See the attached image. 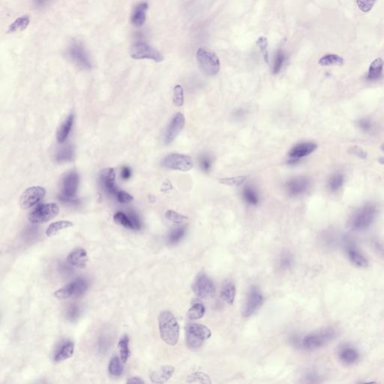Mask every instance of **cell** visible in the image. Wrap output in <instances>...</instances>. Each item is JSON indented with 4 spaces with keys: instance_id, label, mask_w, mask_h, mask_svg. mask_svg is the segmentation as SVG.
Instances as JSON below:
<instances>
[{
    "instance_id": "44",
    "label": "cell",
    "mask_w": 384,
    "mask_h": 384,
    "mask_svg": "<svg viewBox=\"0 0 384 384\" xmlns=\"http://www.w3.org/2000/svg\"><path fill=\"white\" fill-rule=\"evenodd\" d=\"M173 103L177 107H182L183 105L184 91L182 86H175L173 89Z\"/></svg>"
},
{
    "instance_id": "34",
    "label": "cell",
    "mask_w": 384,
    "mask_h": 384,
    "mask_svg": "<svg viewBox=\"0 0 384 384\" xmlns=\"http://www.w3.org/2000/svg\"><path fill=\"white\" fill-rule=\"evenodd\" d=\"M118 346L120 349V358L123 363H126L130 356L129 338L128 337L127 335H125L123 338H122L121 340L119 342Z\"/></svg>"
},
{
    "instance_id": "38",
    "label": "cell",
    "mask_w": 384,
    "mask_h": 384,
    "mask_svg": "<svg viewBox=\"0 0 384 384\" xmlns=\"http://www.w3.org/2000/svg\"><path fill=\"white\" fill-rule=\"evenodd\" d=\"M293 264V258L289 252H284L281 254L279 258V267L282 270H288L291 269Z\"/></svg>"
},
{
    "instance_id": "29",
    "label": "cell",
    "mask_w": 384,
    "mask_h": 384,
    "mask_svg": "<svg viewBox=\"0 0 384 384\" xmlns=\"http://www.w3.org/2000/svg\"><path fill=\"white\" fill-rule=\"evenodd\" d=\"M73 225L74 224L72 221H64V220L63 221H56V222L50 224L46 231V235L48 237H54V236L59 234L62 230L69 228Z\"/></svg>"
},
{
    "instance_id": "41",
    "label": "cell",
    "mask_w": 384,
    "mask_h": 384,
    "mask_svg": "<svg viewBox=\"0 0 384 384\" xmlns=\"http://www.w3.org/2000/svg\"><path fill=\"white\" fill-rule=\"evenodd\" d=\"M247 177L239 176V177H228L219 180V183L223 185H230V186H239L245 183Z\"/></svg>"
},
{
    "instance_id": "36",
    "label": "cell",
    "mask_w": 384,
    "mask_h": 384,
    "mask_svg": "<svg viewBox=\"0 0 384 384\" xmlns=\"http://www.w3.org/2000/svg\"><path fill=\"white\" fill-rule=\"evenodd\" d=\"M113 220H114L116 224L123 226V227L128 228V229L134 230V224H133L131 218L129 216H126L125 213H122V212L116 213L113 216Z\"/></svg>"
},
{
    "instance_id": "33",
    "label": "cell",
    "mask_w": 384,
    "mask_h": 384,
    "mask_svg": "<svg viewBox=\"0 0 384 384\" xmlns=\"http://www.w3.org/2000/svg\"><path fill=\"white\" fill-rule=\"evenodd\" d=\"M74 157V149L72 146L69 145L61 148L56 155V160L58 162H66L72 161Z\"/></svg>"
},
{
    "instance_id": "56",
    "label": "cell",
    "mask_w": 384,
    "mask_h": 384,
    "mask_svg": "<svg viewBox=\"0 0 384 384\" xmlns=\"http://www.w3.org/2000/svg\"><path fill=\"white\" fill-rule=\"evenodd\" d=\"M378 161H379L380 164H381V165H384V157L380 158V159H378Z\"/></svg>"
},
{
    "instance_id": "11",
    "label": "cell",
    "mask_w": 384,
    "mask_h": 384,
    "mask_svg": "<svg viewBox=\"0 0 384 384\" xmlns=\"http://www.w3.org/2000/svg\"><path fill=\"white\" fill-rule=\"evenodd\" d=\"M59 213V207L55 203L39 205L29 215V220L33 224H41L51 221Z\"/></svg>"
},
{
    "instance_id": "46",
    "label": "cell",
    "mask_w": 384,
    "mask_h": 384,
    "mask_svg": "<svg viewBox=\"0 0 384 384\" xmlns=\"http://www.w3.org/2000/svg\"><path fill=\"white\" fill-rule=\"evenodd\" d=\"M188 383H203V384H210L211 381L206 374L201 372L194 373L188 378Z\"/></svg>"
},
{
    "instance_id": "21",
    "label": "cell",
    "mask_w": 384,
    "mask_h": 384,
    "mask_svg": "<svg viewBox=\"0 0 384 384\" xmlns=\"http://www.w3.org/2000/svg\"><path fill=\"white\" fill-rule=\"evenodd\" d=\"M174 373V368L171 366H164L152 372L150 380L155 384H165L170 380Z\"/></svg>"
},
{
    "instance_id": "18",
    "label": "cell",
    "mask_w": 384,
    "mask_h": 384,
    "mask_svg": "<svg viewBox=\"0 0 384 384\" xmlns=\"http://www.w3.org/2000/svg\"><path fill=\"white\" fill-rule=\"evenodd\" d=\"M317 148V146L314 143H300L293 146L292 149L289 151L288 155L290 158L300 159L314 152Z\"/></svg>"
},
{
    "instance_id": "31",
    "label": "cell",
    "mask_w": 384,
    "mask_h": 384,
    "mask_svg": "<svg viewBox=\"0 0 384 384\" xmlns=\"http://www.w3.org/2000/svg\"><path fill=\"white\" fill-rule=\"evenodd\" d=\"M318 63L322 66H342L344 59L336 54H327L319 59Z\"/></svg>"
},
{
    "instance_id": "57",
    "label": "cell",
    "mask_w": 384,
    "mask_h": 384,
    "mask_svg": "<svg viewBox=\"0 0 384 384\" xmlns=\"http://www.w3.org/2000/svg\"><path fill=\"white\" fill-rule=\"evenodd\" d=\"M381 149H382V150L384 152V144H383V145L381 146Z\"/></svg>"
},
{
    "instance_id": "37",
    "label": "cell",
    "mask_w": 384,
    "mask_h": 384,
    "mask_svg": "<svg viewBox=\"0 0 384 384\" xmlns=\"http://www.w3.org/2000/svg\"><path fill=\"white\" fill-rule=\"evenodd\" d=\"M186 227H177L176 229L173 230L169 234L168 242L170 245H175L178 243L185 236L186 233Z\"/></svg>"
},
{
    "instance_id": "30",
    "label": "cell",
    "mask_w": 384,
    "mask_h": 384,
    "mask_svg": "<svg viewBox=\"0 0 384 384\" xmlns=\"http://www.w3.org/2000/svg\"><path fill=\"white\" fill-rule=\"evenodd\" d=\"M242 197L248 204L256 206L259 203V197L257 191L250 185H247L242 191Z\"/></svg>"
},
{
    "instance_id": "15",
    "label": "cell",
    "mask_w": 384,
    "mask_h": 384,
    "mask_svg": "<svg viewBox=\"0 0 384 384\" xmlns=\"http://www.w3.org/2000/svg\"><path fill=\"white\" fill-rule=\"evenodd\" d=\"M79 185V176L75 172H71L64 177L62 182V195L74 198Z\"/></svg>"
},
{
    "instance_id": "20",
    "label": "cell",
    "mask_w": 384,
    "mask_h": 384,
    "mask_svg": "<svg viewBox=\"0 0 384 384\" xmlns=\"http://www.w3.org/2000/svg\"><path fill=\"white\" fill-rule=\"evenodd\" d=\"M148 8L147 2H141L134 8L131 16V22L134 26L140 27L145 23Z\"/></svg>"
},
{
    "instance_id": "22",
    "label": "cell",
    "mask_w": 384,
    "mask_h": 384,
    "mask_svg": "<svg viewBox=\"0 0 384 384\" xmlns=\"http://www.w3.org/2000/svg\"><path fill=\"white\" fill-rule=\"evenodd\" d=\"M74 344L71 341L64 342L56 350L54 356V361L62 362L72 357L74 354Z\"/></svg>"
},
{
    "instance_id": "45",
    "label": "cell",
    "mask_w": 384,
    "mask_h": 384,
    "mask_svg": "<svg viewBox=\"0 0 384 384\" xmlns=\"http://www.w3.org/2000/svg\"><path fill=\"white\" fill-rule=\"evenodd\" d=\"M257 45L259 47V48H260V52L262 53V55H263V59H264L265 62L267 64H269V54L268 51H267L268 41H267V38H265V37H260V38L257 39Z\"/></svg>"
},
{
    "instance_id": "25",
    "label": "cell",
    "mask_w": 384,
    "mask_h": 384,
    "mask_svg": "<svg viewBox=\"0 0 384 384\" xmlns=\"http://www.w3.org/2000/svg\"><path fill=\"white\" fill-rule=\"evenodd\" d=\"M339 359L345 364L351 365L356 363L359 360L360 355L358 352L356 351L353 347L349 346L343 347L341 349L339 353Z\"/></svg>"
},
{
    "instance_id": "1",
    "label": "cell",
    "mask_w": 384,
    "mask_h": 384,
    "mask_svg": "<svg viewBox=\"0 0 384 384\" xmlns=\"http://www.w3.org/2000/svg\"><path fill=\"white\" fill-rule=\"evenodd\" d=\"M159 327L162 340L167 345H177L180 336V327L177 319L168 311H163L159 316Z\"/></svg>"
},
{
    "instance_id": "48",
    "label": "cell",
    "mask_w": 384,
    "mask_h": 384,
    "mask_svg": "<svg viewBox=\"0 0 384 384\" xmlns=\"http://www.w3.org/2000/svg\"><path fill=\"white\" fill-rule=\"evenodd\" d=\"M116 198L117 201L121 203H128L133 201V197L130 195L129 194L127 193L126 191H118L116 194Z\"/></svg>"
},
{
    "instance_id": "49",
    "label": "cell",
    "mask_w": 384,
    "mask_h": 384,
    "mask_svg": "<svg viewBox=\"0 0 384 384\" xmlns=\"http://www.w3.org/2000/svg\"><path fill=\"white\" fill-rule=\"evenodd\" d=\"M52 0H32L33 5L37 9H43L46 8L51 4Z\"/></svg>"
},
{
    "instance_id": "14",
    "label": "cell",
    "mask_w": 384,
    "mask_h": 384,
    "mask_svg": "<svg viewBox=\"0 0 384 384\" xmlns=\"http://www.w3.org/2000/svg\"><path fill=\"white\" fill-rule=\"evenodd\" d=\"M185 123V116L183 113H178L174 116L166 131L165 142L167 145L172 144L177 138L182 130L183 129Z\"/></svg>"
},
{
    "instance_id": "5",
    "label": "cell",
    "mask_w": 384,
    "mask_h": 384,
    "mask_svg": "<svg viewBox=\"0 0 384 384\" xmlns=\"http://www.w3.org/2000/svg\"><path fill=\"white\" fill-rule=\"evenodd\" d=\"M129 53L131 57L134 59H150L156 62L164 60V56L158 50L144 41L134 42L130 48Z\"/></svg>"
},
{
    "instance_id": "43",
    "label": "cell",
    "mask_w": 384,
    "mask_h": 384,
    "mask_svg": "<svg viewBox=\"0 0 384 384\" xmlns=\"http://www.w3.org/2000/svg\"><path fill=\"white\" fill-rule=\"evenodd\" d=\"M165 217L169 221L177 224H183L186 220H188V217L183 216V215L173 211V210H168V211L166 212Z\"/></svg>"
},
{
    "instance_id": "32",
    "label": "cell",
    "mask_w": 384,
    "mask_h": 384,
    "mask_svg": "<svg viewBox=\"0 0 384 384\" xmlns=\"http://www.w3.org/2000/svg\"><path fill=\"white\" fill-rule=\"evenodd\" d=\"M123 362L121 358H119L118 356L113 357L110 362L108 370L110 374L114 377H119L122 375L123 372Z\"/></svg>"
},
{
    "instance_id": "47",
    "label": "cell",
    "mask_w": 384,
    "mask_h": 384,
    "mask_svg": "<svg viewBox=\"0 0 384 384\" xmlns=\"http://www.w3.org/2000/svg\"><path fill=\"white\" fill-rule=\"evenodd\" d=\"M356 2L360 10L367 13L372 9L376 0H356Z\"/></svg>"
},
{
    "instance_id": "27",
    "label": "cell",
    "mask_w": 384,
    "mask_h": 384,
    "mask_svg": "<svg viewBox=\"0 0 384 384\" xmlns=\"http://www.w3.org/2000/svg\"><path fill=\"white\" fill-rule=\"evenodd\" d=\"M236 296L235 285L232 282H227L223 285L221 297L227 304L233 305Z\"/></svg>"
},
{
    "instance_id": "17",
    "label": "cell",
    "mask_w": 384,
    "mask_h": 384,
    "mask_svg": "<svg viewBox=\"0 0 384 384\" xmlns=\"http://www.w3.org/2000/svg\"><path fill=\"white\" fill-rule=\"evenodd\" d=\"M115 178H116V173L113 168L104 169L100 174V181L102 183L105 191L109 195H116L117 194V188L115 185Z\"/></svg>"
},
{
    "instance_id": "23",
    "label": "cell",
    "mask_w": 384,
    "mask_h": 384,
    "mask_svg": "<svg viewBox=\"0 0 384 384\" xmlns=\"http://www.w3.org/2000/svg\"><path fill=\"white\" fill-rule=\"evenodd\" d=\"M73 123H74V115L70 114L58 128L57 132H56V139H57L58 142L64 143L66 141L69 133H70L71 129H72Z\"/></svg>"
},
{
    "instance_id": "52",
    "label": "cell",
    "mask_w": 384,
    "mask_h": 384,
    "mask_svg": "<svg viewBox=\"0 0 384 384\" xmlns=\"http://www.w3.org/2000/svg\"><path fill=\"white\" fill-rule=\"evenodd\" d=\"M121 176L123 180H128L131 176V169L128 167H123L122 169Z\"/></svg>"
},
{
    "instance_id": "35",
    "label": "cell",
    "mask_w": 384,
    "mask_h": 384,
    "mask_svg": "<svg viewBox=\"0 0 384 384\" xmlns=\"http://www.w3.org/2000/svg\"><path fill=\"white\" fill-rule=\"evenodd\" d=\"M205 311H206V309L203 304L200 303H195L188 310L187 316L190 320H198V319L202 318L203 317Z\"/></svg>"
},
{
    "instance_id": "6",
    "label": "cell",
    "mask_w": 384,
    "mask_h": 384,
    "mask_svg": "<svg viewBox=\"0 0 384 384\" xmlns=\"http://www.w3.org/2000/svg\"><path fill=\"white\" fill-rule=\"evenodd\" d=\"M376 215L374 205L367 204L359 209L350 219V227L353 230L361 231L371 225Z\"/></svg>"
},
{
    "instance_id": "28",
    "label": "cell",
    "mask_w": 384,
    "mask_h": 384,
    "mask_svg": "<svg viewBox=\"0 0 384 384\" xmlns=\"http://www.w3.org/2000/svg\"><path fill=\"white\" fill-rule=\"evenodd\" d=\"M30 18L27 15H23L20 18H17L16 20L8 27V33H13L18 31H23L27 28L30 24Z\"/></svg>"
},
{
    "instance_id": "53",
    "label": "cell",
    "mask_w": 384,
    "mask_h": 384,
    "mask_svg": "<svg viewBox=\"0 0 384 384\" xmlns=\"http://www.w3.org/2000/svg\"><path fill=\"white\" fill-rule=\"evenodd\" d=\"M127 384H144V381L141 378H138V377H134V378H130L127 381Z\"/></svg>"
},
{
    "instance_id": "50",
    "label": "cell",
    "mask_w": 384,
    "mask_h": 384,
    "mask_svg": "<svg viewBox=\"0 0 384 384\" xmlns=\"http://www.w3.org/2000/svg\"><path fill=\"white\" fill-rule=\"evenodd\" d=\"M358 124L360 128L365 131H370L371 129V127H372V124H371V122L368 120H366V119H363V120H360Z\"/></svg>"
},
{
    "instance_id": "4",
    "label": "cell",
    "mask_w": 384,
    "mask_h": 384,
    "mask_svg": "<svg viewBox=\"0 0 384 384\" xmlns=\"http://www.w3.org/2000/svg\"><path fill=\"white\" fill-rule=\"evenodd\" d=\"M335 335L336 333L333 329H325L306 335L302 341V345L306 350L321 348L332 342L335 338Z\"/></svg>"
},
{
    "instance_id": "3",
    "label": "cell",
    "mask_w": 384,
    "mask_h": 384,
    "mask_svg": "<svg viewBox=\"0 0 384 384\" xmlns=\"http://www.w3.org/2000/svg\"><path fill=\"white\" fill-rule=\"evenodd\" d=\"M196 59L201 72L205 75L215 76L220 70V60L214 53L199 48L196 53Z\"/></svg>"
},
{
    "instance_id": "54",
    "label": "cell",
    "mask_w": 384,
    "mask_h": 384,
    "mask_svg": "<svg viewBox=\"0 0 384 384\" xmlns=\"http://www.w3.org/2000/svg\"><path fill=\"white\" fill-rule=\"evenodd\" d=\"M77 312H78V309L77 308L73 307L69 311V314L70 315V317H74V316L77 315Z\"/></svg>"
},
{
    "instance_id": "26",
    "label": "cell",
    "mask_w": 384,
    "mask_h": 384,
    "mask_svg": "<svg viewBox=\"0 0 384 384\" xmlns=\"http://www.w3.org/2000/svg\"><path fill=\"white\" fill-rule=\"evenodd\" d=\"M384 62L381 58L373 61L368 69V79L370 80H378L382 75Z\"/></svg>"
},
{
    "instance_id": "51",
    "label": "cell",
    "mask_w": 384,
    "mask_h": 384,
    "mask_svg": "<svg viewBox=\"0 0 384 384\" xmlns=\"http://www.w3.org/2000/svg\"><path fill=\"white\" fill-rule=\"evenodd\" d=\"M350 152L352 153H354L355 155H357L359 157L361 158V159H366L367 157V154L366 153L365 151H363L361 148L357 147V146H354V147H352L351 150Z\"/></svg>"
},
{
    "instance_id": "40",
    "label": "cell",
    "mask_w": 384,
    "mask_h": 384,
    "mask_svg": "<svg viewBox=\"0 0 384 384\" xmlns=\"http://www.w3.org/2000/svg\"><path fill=\"white\" fill-rule=\"evenodd\" d=\"M198 162H199V165L201 170L204 171L205 173H209L211 170L212 167H213V158L210 155L208 154L201 155Z\"/></svg>"
},
{
    "instance_id": "2",
    "label": "cell",
    "mask_w": 384,
    "mask_h": 384,
    "mask_svg": "<svg viewBox=\"0 0 384 384\" xmlns=\"http://www.w3.org/2000/svg\"><path fill=\"white\" fill-rule=\"evenodd\" d=\"M210 336V329L202 324H190L185 327V339L189 348H199Z\"/></svg>"
},
{
    "instance_id": "19",
    "label": "cell",
    "mask_w": 384,
    "mask_h": 384,
    "mask_svg": "<svg viewBox=\"0 0 384 384\" xmlns=\"http://www.w3.org/2000/svg\"><path fill=\"white\" fill-rule=\"evenodd\" d=\"M67 262L71 266L76 268H84L88 262L87 251L81 248L74 249L68 255Z\"/></svg>"
},
{
    "instance_id": "55",
    "label": "cell",
    "mask_w": 384,
    "mask_h": 384,
    "mask_svg": "<svg viewBox=\"0 0 384 384\" xmlns=\"http://www.w3.org/2000/svg\"><path fill=\"white\" fill-rule=\"evenodd\" d=\"M375 247H376L377 249H378V250L379 251V252H381V253L382 254V255L384 256V247L381 246V245H380L378 243L375 244Z\"/></svg>"
},
{
    "instance_id": "39",
    "label": "cell",
    "mask_w": 384,
    "mask_h": 384,
    "mask_svg": "<svg viewBox=\"0 0 384 384\" xmlns=\"http://www.w3.org/2000/svg\"><path fill=\"white\" fill-rule=\"evenodd\" d=\"M344 177L340 173H335L328 182L329 188L332 191H338L343 185Z\"/></svg>"
},
{
    "instance_id": "10",
    "label": "cell",
    "mask_w": 384,
    "mask_h": 384,
    "mask_svg": "<svg viewBox=\"0 0 384 384\" xmlns=\"http://www.w3.org/2000/svg\"><path fill=\"white\" fill-rule=\"evenodd\" d=\"M88 288V282L84 278H77L61 289L54 293V296L59 299H67L84 294Z\"/></svg>"
},
{
    "instance_id": "42",
    "label": "cell",
    "mask_w": 384,
    "mask_h": 384,
    "mask_svg": "<svg viewBox=\"0 0 384 384\" xmlns=\"http://www.w3.org/2000/svg\"><path fill=\"white\" fill-rule=\"evenodd\" d=\"M285 60V53L283 52L281 50H278L275 54V60H274V65H273V73L274 74H277L279 73L281 71V67H282L283 64Z\"/></svg>"
},
{
    "instance_id": "12",
    "label": "cell",
    "mask_w": 384,
    "mask_h": 384,
    "mask_svg": "<svg viewBox=\"0 0 384 384\" xmlns=\"http://www.w3.org/2000/svg\"><path fill=\"white\" fill-rule=\"evenodd\" d=\"M263 295L257 287L252 286L249 290L247 297L246 303L243 310L244 317H249L253 315L261 306L263 303Z\"/></svg>"
},
{
    "instance_id": "16",
    "label": "cell",
    "mask_w": 384,
    "mask_h": 384,
    "mask_svg": "<svg viewBox=\"0 0 384 384\" xmlns=\"http://www.w3.org/2000/svg\"><path fill=\"white\" fill-rule=\"evenodd\" d=\"M309 186V181L306 177L291 179L285 185L287 191L291 196L302 195L308 189Z\"/></svg>"
},
{
    "instance_id": "8",
    "label": "cell",
    "mask_w": 384,
    "mask_h": 384,
    "mask_svg": "<svg viewBox=\"0 0 384 384\" xmlns=\"http://www.w3.org/2000/svg\"><path fill=\"white\" fill-rule=\"evenodd\" d=\"M192 290L197 296L205 299L214 297L216 291L214 282L203 273L197 275Z\"/></svg>"
},
{
    "instance_id": "13",
    "label": "cell",
    "mask_w": 384,
    "mask_h": 384,
    "mask_svg": "<svg viewBox=\"0 0 384 384\" xmlns=\"http://www.w3.org/2000/svg\"><path fill=\"white\" fill-rule=\"evenodd\" d=\"M45 193V189L41 187L34 186L27 188L20 198V206L25 209L33 207L42 200Z\"/></svg>"
},
{
    "instance_id": "24",
    "label": "cell",
    "mask_w": 384,
    "mask_h": 384,
    "mask_svg": "<svg viewBox=\"0 0 384 384\" xmlns=\"http://www.w3.org/2000/svg\"><path fill=\"white\" fill-rule=\"evenodd\" d=\"M347 252L350 261L353 264L356 265L357 267H363V268L368 267V260L361 253H360V252L353 245H347Z\"/></svg>"
},
{
    "instance_id": "7",
    "label": "cell",
    "mask_w": 384,
    "mask_h": 384,
    "mask_svg": "<svg viewBox=\"0 0 384 384\" xmlns=\"http://www.w3.org/2000/svg\"><path fill=\"white\" fill-rule=\"evenodd\" d=\"M67 55L72 62L78 67L85 70L92 69V64L87 50L84 45L78 41H74L67 49Z\"/></svg>"
},
{
    "instance_id": "9",
    "label": "cell",
    "mask_w": 384,
    "mask_h": 384,
    "mask_svg": "<svg viewBox=\"0 0 384 384\" xmlns=\"http://www.w3.org/2000/svg\"><path fill=\"white\" fill-rule=\"evenodd\" d=\"M162 165L170 170L186 172L193 168V161L188 155L172 153L164 158Z\"/></svg>"
}]
</instances>
